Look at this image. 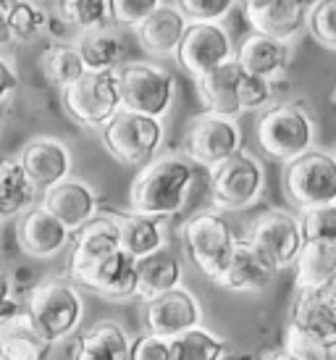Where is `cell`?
Here are the masks:
<instances>
[{
	"mask_svg": "<svg viewBox=\"0 0 336 360\" xmlns=\"http://www.w3.org/2000/svg\"><path fill=\"white\" fill-rule=\"evenodd\" d=\"M195 184V163L187 155H158L137 174L129 190V208L166 221L187 205Z\"/></svg>",
	"mask_w": 336,
	"mask_h": 360,
	"instance_id": "obj_1",
	"label": "cell"
},
{
	"mask_svg": "<svg viewBox=\"0 0 336 360\" xmlns=\"http://www.w3.org/2000/svg\"><path fill=\"white\" fill-rule=\"evenodd\" d=\"M24 308L30 310L34 326L50 345L71 340L84 321V297L69 276L42 279L27 297Z\"/></svg>",
	"mask_w": 336,
	"mask_h": 360,
	"instance_id": "obj_2",
	"label": "cell"
},
{
	"mask_svg": "<svg viewBox=\"0 0 336 360\" xmlns=\"http://www.w3.org/2000/svg\"><path fill=\"white\" fill-rule=\"evenodd\" d=\"M181 242H184V250H187L192 266L202 276L216 281L231 263L239 237L234 234L224 213L200 210L181 224Z\"/></svg>",
	"mask_w": 336,
	"mask_h": 360,
	"instance_id": "obj_3",
	"label": "cell"
},
{
	"mask_svg": "<svg viewBox=\"0 0 336 360\" xmlns=\"http://www.w3.org/2000/svg\"><path fill=\"white\" fill-rule=\"evenodd\" d=\"M255 134L260 150L281 163L316 148V124L299 103H273L260 113Z\"/></svg>",
	"mask_w": 336,
	"mask_h": 360,
	"instance_id": "obj_4",
	"label": "cell"
},
{
	"mask_svg": "<svg viewBox=\"0 0 336 360\" xmlns=\"http://www.w3.org/2000/svg\"><path fill=\"white\" fill-rule=\"evenodd\" d=\"M281 184L287 200L299 213L321 205H336V153L313 148L284 163Z\"/></svg>",
	"mask_w": 336,
	"mask_h": 360,
	"instance_id": "obj_5",
	"label": "cell"
},
{
	"mask_svg": "<svg viewBox=\"0 0 336 360\" xmlns=\"http://www.w3.org/2000/svg\"><path fill=\"white\" fill-rule=\"evenodd\" d=\"M266 190V169L250 150L234 153L210 169V202L218 213H239L252 208Z\"/></svg>",
	"mask_w": 336,
	"mask_h": 360,
	"instance_id": "obj_6",
	"label": "cell"
},
{
	"mask_svg": "<svg viewBox=\"0 0 336 360\" xmlns=\"http://www.w3.org/2000/svg\"><path fill=\"white\" fill-rule=\"evenodd\" d=\"M121 103L127 110L163 119L176 98V77L150 60H129L116 69Z\"/></svg>",
	"mask_w": 336,
	"mask_h": 360,
	"instance_id": "obj_7",
	"label": "cell"
},
{
	"mask_svg": "<svg viewBox=\"0 0 336 360\" xmlns=\"http://www.w3.org/2000/svg\"><path fill=\"white\" fill-rule=\"evenodd\" d=\"M166 140L163 121L121 108L103 129V145L124 166H148L158 158Z\"/></svg>",
	"mask_w": 336,
	"mask_h": 360,
	"instance_id": "obj_8",
	"label": "cell"
},
{
	"mask_svg": "<svg viewBox=\"0 0 336 360\" xmlns=\"http://www.w3.org/2000/svg\"><path fill=\"white\" fill-rule=\"evenodd\" d=\"M63 108L82 127L105 129L124 108L116 71H84L79 82L63 90Z\"/></svg>",
	"mask_w": 336,
	"mask_h": 360,
	"instance_id": "obj_9",
	"label": "cell"
},
{
	"mask_svg": "<svg viewBox=\"0 0 336 360\" xmlns=\"http://www.w3.org/2000/svg\"><path fill=\"white\" fill-rule=\"evenodd\" d=\"M121 250V229L113 210H100L87 226H82L69 248L66 276L77 287H84L89 276Z\"/></svg>",
	"mask_w": 336,
	"mask_h": 360,
	"instance_id": "obj_10",
	"label": "cell"
},
{
	"mask_svg": "<svg viewBox=\"0 0 336 360\" xmlns=\"http://www.w3.org/2000/svg\"><path fill=\"white\" fill-rule=\"evenodd\" d=\"M245 240L263 252L276 266V271L295 269L297 258L305 248L299 213H292L287 208L263 210L260 216L252 219Z\"/></svg>",
	"mask_w": 336,
	"mask_h": 360,
	"instance_id": "obj_11",
	"label": "cell"
},
{
	"mask_svg": "<svg viewBox=\"0 0 336 360\" xmlns=\"http://www.w3.org/2000/svg\"><path fill=\"white\" fill-rule=\"evenodd\" d=\"M239 150H242V127L237 119L202 110L189 121L184 134V155L195 166L210 171Z\"/></svg>",
	"mask_w": 336,
	"mask_h": 360,
	"instance_id": "obj_12",
	"label": "cell"
},
{
	"mask_svg": "<svg viewBox=\"0 0 336 360\" xmlns=\"http://www.w3.org/2000/svg\"><path fill=\"white\" fill-rule=\"evenodd\" d=\"M234 56L237 51L231 45L228 32L213 21H189V30L176 51L179 66L189 71L195 79L234 60Z\"/></svg>",
	"mask_w": 336,
	"mask_h": 360,
	"instance_id": "obj_13",
	"label": "cell"
},
{
	"mask_svg": "<svg viewBox=\"0 0 336 360\" xmlns=\"http://www.w3.org/2000/svg\"><path fill=\"white\" fill-rule=\"evenodd\" d=\"M145 323L153 334L176 340L181 334L202 326V305L195 292L179 287V290H171L155 300L145 302Z\"/></svg>",
	"mask_w": 336,
	"mask_h": 360,
	"instance_id": "obj_14",
	"label": "cell"
},
{
	"mask_svg": "<svg viewBox=\"0 0 336 360\" xmlns=\"http://www.w3.org/2000/svg\"><path fill=\"white\" fill-rule=\"evenodd\" d=\"M71 240H74V234L42 205H34L16 219V245L30 258H56L69 248Z\"/></svg>",
	"mask_w": 336,
	"mask_h": 360,
	"instance_id": "obj_15",
	"label": "cell"
},
{
	"mask_svg": "<svg viewBox=\"0 0 336 360\" xmlns=\"http://www.w3.org/2000/svg\"><path fill=\"white\" fill-rule=\"evenodd\" d=\"M19 160L37 192H48L50 187L71 179V150L66 148V142L56 137H37L27 142L19 153Z\"/></svg>",
	"mask_w": 336,
	"mask_h": 360,
	"instance_id": "obj_16",
	"label": "cell"
},
{
	"mask_svg": "<svg viewBox=\"0 0 336 360\" xmlns=\"http://www.w3.org/2000/svg\"><path fill=\"white\" fill-rule=\"evenodd\" d=\"M42 208L50 210L71 234H77L100 213V202L87 181L71 176L50 187L48 192H42Z\"/></svg>",
	"mask_w": 336,
	"mask_h": 360,
	"instance_id": "obj_17",
	"label": "cell"
},
{
	"mask_svg": "<svg viewBox=\"0 0 336 360\" xmlns=\"http://www.w3.org/2000/svg\"><path fill=\"white\" fill-rule=\"evenodd\" d=\"M276 274H278L276 266L242 237L234 255H231V263H228L226 271H224L213 284H218L221 290H226V292L250 295V292L266 290Z\"/></svg>",
	"mask_w": 336,
	"mask_h": 360,
	"instance_id": "obj_18",
	"label": "cell"
},
{
	"mask_svg": "<svg viewBox=\"0 0 336 360\" xmlns=\"http://www.w3.org/2000/svg\"><path fill=\"white\" fill-rule=\"evenodd\" d=\"M247 71L239 66V60H228L216 71H210L205 77L195 79L198 84V95L205 110L218 113V116H228L237 119L242 110V82H245Z\"/></svg>",
	"mask_w": 336,
	"mask_h": 360,
	"instance_id": "obj_19",
	"label": "cell"
},
{
	"mask_svg": "<svg viewBox=\"0 0 336 360\" xmlns=\"http://www.w3.org/2000/svg\"><path fill=\"white\" fill-rule=\"evenodd\" d=\"M50 350L53 345L34 326L27 308L0 319V360H48Z\"/></svg>",
	"mask_w": 336,
	"mask_h": 360,
	"instance_id": "obj_20",
	"label": "cell"
},
{
	"mask_svg": "<svg viewBox=\"0 0 336 360\" xmlns=\"http://www.w3.org/2000/svg\"><path fill=\"white\" fill-rule=\"evenodd\" d=\"M289 321L336 350V284L323 292H297Z\"/></svg>",
	"mask_w": 336,
	"mask_h": 360,
	"instance_id": "obj_21",
	"label": "cell"
},
{
	"mask_svg": "<svg viewBox=\"0 0 336 360\" xmlns=\"http://www.w3.org/2000/svg\"><path fill=\"white\" fill-rule=\"evenodd\" d=\"M131 345L119 321L103 319L77 334L71 360H131Z\"/></svg>",
	"mask_w": 336,
	"mask_h": 360,
	"instance_id": "obj_22",
	"label": "cell"
},
{
	"mask_svg": "<svg viewBox=\"0 0 336 360\" xmlns=\"http://www.w3.org/2000/svg\"><path fill=\"white\" fill-rule=\"evenodd\" d=\"M234 58L252 77L276 82L292 60V48H289V42L273 40V37L260 34V32H250L247 37L239 42Z\"/></svg>",
	"mask_w": 336,
	"mask_h": 360,
	"instance_id": "obj_23",
	"label": "cell"
},
{
	"mask_svg": "<svg viewBox=\"0 0 336 360\" xmlns=\"http://www.w3.org/2000/svg\"><path fill=\"white\" fill-rule=\"evenodd\" d=\"M179 287H184V266L171 248L137 260V300L150 302Z\"/></svg>",
	"mask_w": 336,
	"mask_h": 360,
	"instance_id": "obj_24",
	"label": "cell"
},
{
	"mask_svg": "<svg viewBox=\"0 0 336 360\" xmlns=\"http://www.w3.org/2000/svg\"><path fill=\"white\" fill-rule=\"evenodd\" d=\"M187 30H189V19L179 11V6L163 3V6L139 27L137 34H139V42H142L145 53L155 56V58H168V56H176L179 45L184 40Z\"/></svg>",
	"mask_w": 336,
	"mask_h": 360,
	"instance_id": "obj_25",
	"label": "cell"
},
{
	"mask_svg": "<svg viewBox=\"0 0 336 360\" xmlns=\"http://www.w3.org/2000/svg\"><path fill=\"white\" fill-rule=\"evenodd\" d=\"M84 290L95 292L98 297H105V300L113 302L134 300L137 297V260L129 252L119 250L89 276Z\"/></svg>",
	"mask_w": 336,
	"mask_h": 360,
	"instance_id": "obj_26",
	"label": "cell"
},
{
	"mask_svg": "<svg viewBox=\"0 0 336 360\" xmlns=\"http://www.w3.org/2000/svg\"><path fill=\"white\" fill-rule=\"evenodd\" d=\"M336 284V245L305 242L295 263L297 292H323Z\"/></svg>",
	"mask_w": 336,
	"mask_h": 360,
	"instance_id": "obj_27",
	"label": "cell"
},
{
	"mask_svg": "<svg viewBox=\"0 0 336 360\" xmlns=\"http://www.w3.org/2000/svg\"><path fill=\"white\" fill-rule=\"evenodd\" d=\"M116 213V221H119L121 229V250L129 252L134 260L148 258L153 252L168 248V231L166 224L160 219H150V216H142V213Z\"/></svg>",
	"mask_w": 336,
	"mask_h": 360,
	"instance_id": "obj_28",
	"label": "cell"
},
{
	"mask_svg": "<svg viewBox=\"0 0 336 360\" xmlns=\"http://www.w3.org/2000/svg\"><path fill=\"white\" fill-rule=\"evenodd\" d=\"M245 19L252 27V32L268 34L281 42H292L299 32L307 30L310 11L297 0H276L257 13H245Z\"/></svg>",
	"mask_w": 336,
	"mask_h": 360,
	"instance_id": "obj_29",
	"label": "cell"
},
{
	"mask_svg": "<svg viewBox=\"0 0 336 360\" xmlns=\"http://www.w3.org/2000/svg\"><path fill=\"white\" fill-rule=\"evenodd\" d=\"M74 48L79 51L87 71H116L121 66L124 42L119 37V27L113 24L79 32L74 37Z\"/></svg>",
	"mask_w": 336,
	"mask_h": 360,
	"instance_id": "obj_30",
	"label": "cell"
},
{
	"mask_svg": "<svg viewBox=\"0 0 336 360\" xmlns=\"http://www.w3.org/2000/svg\"><path fill=\"white\" fill-rule=\"evenodd\" d=\"M37 187L30 181L19 158L0 160V221L19 219L34 208Z\"/></svg>",
	"mask_w": 336,
	"mask_h": 360,
	"instance_id": "obj_31",
	"label": "cell"
},
{
	"mask_svg": "<svg viewBox=\"0 0 336 360\" xmlns=\"http://www.w3.org/2000/svg\"><path fill=\"white\" fill-rule=\"evenodd\" d=\"M42 69L48 74V79L60 87V92L69 90L74 82H79L84 77V60H82L79 51L74 48V42L66 45V42H58V45H50L45 56H42Z\"/></svg>",
	"mask_w": 336,
	"mask_h": 360,
	"instance_id": "obj_32",
	"label": "cell"
},
{
	"mask_svg": "<svg viewBox=\"0 0 336 360\" xmlns=\"http://www.w3.org/2000/svg\"><path fill=\"white\" fill-rule=\"evenodd\" d=\"M226 355V340L205 326H198L174 340V360H224Z\"/></svg>",
	"mask_w": 336,
	"mask_h": 360,
	"instance_id": "obj_33",
	"label": "cell"
},
{
	"mask_svg": "<svg viewBox=\"0 0 336 360\" xmlns=\"http://www.w3.org/2000/svg\"><path fill=\"white\" fill-rule=\"evenodd\" d=\"M281 350H287L295 360H336V350H331L326 342H321L316 334L305 331L289 319L284 326Z\"/></svg>",
	"mask_w": 336,
	"mask_h": 360,
	"instance_id": "obj_34",
	"label": "cell"
},
{
	"mask_svg": "<svg viewBox=\"0 0 336 360\" xmlns=\"http://www.w3.org/2000/svg\"><path fill=\"white\" fill-rule=\"evenodd\" d=\"M110 24L139 30L145 21L163 6V0H108Z\"/></svg>",
	"mask_w": 336,
	"mask_h": 360,
	"instance_id": "obj_35",
	"label": "cell"
},
{
	"mask_svg": "<svg viewBox=\"0 0 336 360\" xmlns=\"http://www.w3.org/2000/svg\"><path fill=\"white\" fill-rule=\"evenodd\" d=\"M8 21H11V32H13V42H30L45 30L48 16L34 3L21 0L16 8L8 11Z\"/></svg>",
	"mask_w": 336,
	"mask_h": 360,
	"instance_id": "obj_36",
	"label": "cell"
},
{
	"mask_svg": "<svg viewBox=\"0 0 336 360\" xmlns=\"http://www.w3.org/2000/svg\"><path fill=\"white\" fill-rule=\"evenodd\" d=\"M305 242H331L336 245V205H321L299 213Z\"/></svg>",
	"mask_w": 336,
	"mask_h": 360,
	"instance_id": "obj_37",
	"label": "cell"
},
{
	"mask_svg": "<svg viewBox=\"0 0 336 360\" xmlns=\"http://www.w3.org/2000/svg\"><path fill=\"white\" fill-rule=\"evenodd\" d=\"M307 32L321 48L336 51V0H321L316 8H310Z\"/></svg>",
	"mask_w": 336,
	"mask_h": 360,
	"instance_id": "obj_38",
	"label": "cell"
},
{
	"mask_svg": "<svg viewBox=\"0 0 336 360\" xmlns=\"http://www.w3.org/2000/svg\"><path fill=\"white\" fill-rule=\"evenodd\" d=\"M176 6L189 21H213V24H218L231 13L237 0H176Z\"/></svg>",
	"mask_w": 336,
	"mask_h": 360,
	"instance_id": "obj_39",
	"label": "cell"
},
{
	"mask_svg": "<svg viewBox=\"0 0 336 360\" xmlns=\"http://www.w3.org/2000/svg\"><path fill=\"white\" fill-rule=\"evenodd\" d=\"M131 360H174V340L142 331L131 345Z\"/></svg>",
	"mask_w": 336,
	"mask_h": 360,
	"instance_id": "obj_40",
	"label": "cell"
},
{
	"mask_svg": "<svg viewBox=\"0 0 336 360\" xmlns=\"http://www.w3.org/2000/svg\"><path fill=\"white\" fill-rule=\"evenodd\" d=\"M21 302L16 300V295H13V287H11V274L0 269V319H6L8 313L13 310H19Z\"/></svg>",
	"mask_w": 336,
	"mask_h": 360,
	"instance_id": "obj_41",
	"label": "cell"
},
{
	"mask_svg": "<svg viewBox=\"0 0 336 360\" xmlns=\"http://www.w3.org/2000/svg\"><path fill=\"white\" fill-rule=\"evenodd\" d=\"M16 87H19V74L13 69V63L0 58V103L6 101Z\"/></svg>",
	"mask_w": 336,
	"mask_h": 360,
	"instance_id": "obj_42",
	"label": "cell"
},
{
	"mask_svg": "<svg viewBox=\"0 0 336 360\" xmlns=\"http://www.w3.org/2000/svg\"><path fill=\"white\" fill-rule=\"evenodd\" d=\"M11 42H13V32H11L8 13L0 11V48H3V45H11Z\"/></svg>",
	"mask_w": 336,
	"mask_h": 360,
	"instance_id": "obj_43",
	"label": "cell"
},
{
	"mask_svg": "<svg viewBox=\"0 0 336 360\" xmlns=\"http://www.w3.org/2000/svg\"><path fill=\"white\" fill-rule=\"evenodd\" d=\"M237 3L245 8V13H257V11L268 8V6L276 3V0H237Z\"/></svg>",
	"mask_w": 336,
	"mask_h": 360,
	"instance_id": "obj_44",
	"label": "cell"
},
{
	"mask_svg": "<svg viewBox=\"0 0 336 360\" xmlns=\"http://www.w3.org/2000/svg\"><path fill=\"white\" fill-rule=\"evenodd\" d=\"M224 360H263V355H257V352H250V350H228V355Z\"/></svg>",
	"mask_w": 336,
	"mask_h": 360,
	"instance_id": "obj_45",
	"label": "cell"
},
{
	"mask_svg": "<svg viewBox=\"0 0 336 360\" xmlns=\"http://www.w3.org/2000/svg\"><path fill=\"white\" fill-rule=\"evenodd\" d=\"M263 360H295V358L287 350H271V352H263Z\"/></svg>",
	"mask_w": 336,
	"mask_h": 360,
	"instance_id": "obj_46",
	"label": "cell"
},
{
	"mask_svg": "<svg viewBox=\"0 0 336 360\" xmlns=\"http://www.w3.org/2000/svg\"><path fill=\"white\" fill-rule=\"evenodd\" d=\"M19 3L21 0H0V11H6V13H8V11H13Z\"/></svg>",
	"mask_w": 336,
	"mask_h": 360,
	"instance_id": "obj_47",
	"label": "cell"
},
{
	"mask_svg": "<svg viewBox=\"0 0 336 360\" xmlns=\"http://www.w3.org/2000/svg\"><path fill=\"white\" fill-rule=\"evenodd\" d=\"M297 3H302V6H305V8L310 11V8H316L321 0H297Z\"/></svg>",
	"mask_w": 336,
	"mask_h": 360,
	"instance_id": "obj_48",
	"label": "cell"
},
{
	"mask_svg": "<svg viewBox=\"0 0 336 360\" xmlns=\"http://www.w3.org/2000/svg\"><path fill=\"white\" fill-rule=\"evenodd\" d=\"M3 119H6V108H3V103H0V124H3Z\"/></svg>",
	"mask_w": 336,
	"mask_h": 360,
	"instance_id": "obj_49",
	"label": "cell"
},
{
	"mask_svg": "<svg viewBox=\"0 0 336 360\" xmlns=\"http://www.w3.org/2000/svg\"><path fill=\"white\" fill-rule=\"evenodd\" d=\"M331 103H334V108H336V90H334V95H331Z\"/></svg>",
	"mask_w": 336,
	"mask_h": 360,
	"instance_id": "obj_50",
	"label": "cell"
},
{
	"mask_svg": "<svg viewBox=\"0 0 336 360\" xmlns=\"http://www.w3.org/2000/svg\"><path fill=\"white\" fill-rule=\"evenodd\" d=\"M58 3H71V0H58Z\"/></svg>",
	"mask_w": 336,
	"mask_h": 360,
	"instance_id": "obj_51",
	"label": "cell"
},
{
	"mask_svg": "<svg viewBox=\"0 0 336 360\" xmlns=\"http://www.w3.org/2000/svg\"><path fill=\"white\" fill-rule=\"evenodd\" d=\"M334 153H336V150H334Z\"/></svg>",
	"mask_w": 336,
	"mask_h": 360,
	"instance_id": "obj_52",
	"label": "cell"
}]
</instances>
